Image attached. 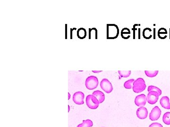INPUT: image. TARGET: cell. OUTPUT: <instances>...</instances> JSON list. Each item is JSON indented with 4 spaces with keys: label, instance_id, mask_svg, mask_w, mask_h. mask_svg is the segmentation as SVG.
I'll use <instances>...</instances> for the list:
<instances>
[{
    "label": "cell",
    "instance_id": "obj_3",
    "mask_svg": "<svg viewBox=\"0 0 170 127\" xmlns=\"http://www.w3.org/2000/svg\"><path fill=\"white\" fill-rule=\"evenodd\" d=\"M98 80L94 76H90L86 80L85 85L89 90H93L96 89L98 85Z\"/></svg>",
    "mask_w": 170,
    "mask_h": 127
},
{
    "label": "cell",
    "instance_id": "obj_6",
    "mask_svg": "<svg viewBox=\"0 0 170 127\" xmlns=\"http://www.w3.org/2000/svg\"><path fill=\"white\" fill-rule=\"evenodd\" d=\"M159 96V94L157 92L154 91L149 92L146 97V101L151 105H154L157 102Z\"/></svg>",
    "mask_w": 170,
    "mask_h": 127
},
{
    "label": "cell",
    "instance_id": "obj_25",
    "mask_svg": "<svg viewBox=\"0 0 170 127\" xmlns=\"http://www.w3.org/2000/svg\"><path fill=\"white\" fill-rule=\"evenodd\" d=\"M137 24H134V25H133V28H132V30H133V39H135L136 37V31L138 30V29L136 28V27L137 26Z\"/></svg>",
    "mask_w": 170,
    "mask_h": 127
},
{
    "label": "cell",
    "instance_id": "obj_12",
    "mask_svg": "<svg viewBox=\"0 0 170 127\" xmlns=\"http://www.w3.org/2000/svg\"><path fill=\"white\" fill-rule=\"evenodd\" d=\"M93 95L98 100L100 103H102L105 100V95L104 93L100 90H96L93 92Z\"/></svg>",
    "mask_w": 170,
    "mask_h": 127
},
{
    "label": "cell",
    "instance_id": "obj_22",
    "mask_svg": "<svg viewBox=\"0 0 170 127\" xmlns=\"http://www.w3.org/2000/svg\"><path fill=\"white\" fill-rule=\"evenodd\" d=\"M148 92H151V91H154V92H157L159 94V96H160L162 94V90L159 88L157 87L156 86H152V85L148 86Z\"/></svg>",
    "mask_w": 170,
    "mask_h": 127
},
{
    "label": "cell",
    "instance_id": "obj_19",
    "mask_svg": "<svg viewBox=\"0 0 170 127\" xmlns=\"http://www.w3.org/2000/svg\"><path fill=\"white\" fill-rule=\"evenodd\" d=\"M163 121L166 125H170V112H166L163 114Z\"/></svg>",
    "mask_w": 170,
    "mask_h": 127
},
{
    "label": "cell",
    "instance_id": "obj_17",
    "mask_svg": "<svg viewBox=\"0 0 170 127\" xmlns=\"http://www.w3.org/2000/svg\"><path fill=\"white\" fill-rule=\"evenodd\" d=\"M135 81V80L134 79H131L126 81L124 84V87L125 89H132L133 86V83Z\"/></svg>",
    "mask_w": 170,
    "mask_h": 127
},
{
    "label": "cell",
    "instance_id": "obj_4",
    "mask_svg": "<svg viewBox=\"0 0 170 127\" xmlns=\"http://www.w3.org/2000/svg\"><path fill=\"white\" fill-rule=\"evenodd\" d=\"M86 105L91 109H96L99 106V102L95 96L93 95H89L86 98Z\"/></svg>",
    "mask_w": 170,
    "mask_h": 127
},
{
    "label": "cell",
    "instance_id": "obj_20",
    "mask_svg": "<svg viewBox=\"0 0 170 127\" xmlns=\"http://www.w3.org/2000/svg\"><path fill=\"white\" fill-rule=\"evenodd\" d=\"M93 33V37L94 39H97V30L96 28H89V39H91Z\"/></svg>",
    "mask_w": 170,
    "mask_h": 127
},
{
    "label": "cell",
    "instance_id": "obj_27",
    "mask_svg": "<svg viewBox=\"0 0 170 127\" xmlns=\"http://www.w3.org/2000/svg\"><path fill=\"white\" fill-rule=\"evenodd\" d=\"M154 39H156V33H155V32H156V31H155V28H154Z\"/></svg>",
    "mask_w": 170,
    "mask_h": 127
},
{
    "label": "cell",
    "instance_id": "obj_7",
    "mask_svg": "<svg viewBox=\"0 0 170 127\" xmlns=\"http://www.w3.org/2000/svg\"><path fill=\"white\" fill-rule=\"evenodd\" d=\"M85 95L81 92H78L75 93L73 95V101L76 105H81L84 104V99Z\"/></svg>",
    "mask_w": 170,
    "mask_h": 127
},
{
    "label": "cell",
    "instance_id": "obj_26",
    "mask_svg": "<svg viewBox=\"0 0 170 127\" xmlns=\"http://www.w3.org/2000/svg\"><path fill=\"white\" fill-rule=\"evenodd\" d=\"M102 71H92L93 73H99L100 72H101Z\"/></svg>",
    "mask_w": 170,
    "mask_h": 127
},
{
    "label": "cell",
    "instance_id": "obj_13",
    "mask_svg": "<svg viewBox=\"0 0 170 127\" xmlns=\"http://www.w3.org/2000/svg\"><path fill=\"white\" fill-rule=\"evenodd\" d=\"M121 36L124 39H128L130 37V31L127 27L123 28L121 31Z\"/></svg>",
    "mask_w": 170,
    "mask_h": 127
},
{
    "label": "cell",
    "instance_id": "obj_24",
    "mask_svg": "<svg viewBox=\"0 0 170 127\" xmlns=\"http://www.w3.org/2000/svg\"><path fill=\"white\" fill-rule=\"evenodd\" d=\"M149 127H163V126L160 123L155 122V123H152L151 124L149 125Z\"/></svg>",
    "mask_w": 170,
    "mask_h": 127
},
{
    "label": "cell",
    "instance_id": "obj_21",
    "mask_svg": "<svg viewBox=\"0 0 170 127\" xmlns=\"http://www.w3.org/2000/svg\"><path fill=\"white\" fill-rule=\"evenodd\" d=\"M131 71H118V73L120 76L122 78H127L130 76Z\"/></svg>",
    "mask_w": 170,
    "mask_h": 127
},
{
    "label": "cell",
    "instance_id": "obj_5",
    "mask_svg": "<svg viewBox=\"0 0 170 127\" xmlns=\"http://www.w3.org/2000/svg\"><path fill=\"white\" fill-rule=\"evenodd\" d=\"M100 87L101 89L106 93H110L113 90V87L111 82L107 79L105 78L101 81L100 82Z\"/></svg>",
    "mask_w": 170,
    "mask_h": 127
},
{
    "label": "cell",
    "instance_id": "obj_9",
    "mask_svg": "<svg viewBox=\"0 0 170 127\" xmlns=\"http://www.w3.org/2000/svg\"><path fill=\"white\" fill-rule=\"evenodd\" d=\"M146 97L145 94H140L137 96L135 99V103L136 105L140 107H143L146 104Z\"/></svg>",
    "mask_w": 170,
    "mask_h": 127
},
{
    "label": "cell",
    "instance_id": "obj_15",
    "mask_svg": "<svg viewBox=\"0 0 170 127\" xmlns=\"http://www.w3.org/2000/svg\"><path fill=\"white\" fill-rule=\"evenodd\" d=\"M152 30L150 28H145L143 31V36L146 39H150L152 36Z\"/></svg>",
    "mask_w": 170,
    "mask_h": 127
},
{
    "label": "cell",
    "instance_id": "obj_16",
    "mask_svg": "<svg viewBox=\"0 0 170 127\" xmlns=\"http://www.w3.org/2000/svg\"><path fill=\"white\" fill-rule=\"evenodd\" d=\"M93 126L92 120L88 119L83 120V122L78 125L77 127H91Z\"/></svg>",
    "mask_w": 170,
    "mask_h": 127
},
{
    "label": "cell",
    "instance_id": "obj_8",
    "mask_svg": "<svg viewBox=\"0 0 170 127\" xmlns=\"http://www.w3.org/2000/svg\"><path fill=\"white\" fill-rule=\"evenodd\" d=\"M161 110L159 107L156 106L154 107L149 114V119L151 120H157L159 119L161 116Z\"/></svg>",
    "mask_w": 170,
    "mask_h": 127
},
{
    "label": "cell",
    "instance_id": "obj_30",
    "mask_svg": "<svg viewBox=\"0 0 170 127\" xmlns=\"http://www.w3.org/2000/svg\"></svg>",
    "mask_w": 170,
    "mask_h": 127
},
{
    "label": "cell",
    "instance_id": "obj_2",
    "mask_svg": "<svg viewBox=\"0 0 170 127\" xmlns=\"http://www.w3.org/2000/svg\"><path fill=\"white\" fill-rule=\"evenodd\" d=\"M146 87L144 80L142 78H138L133 83L132 90L134 92L139 93L145 90Z\"/></svg>",
    "mask_w": 170,
    "mask_h": 127
},
{
    "label": "cell",
    "instance_id": "obj_29",
    "mask_svg": "<svg viewBox=\"0 0 170 127\" xmlns=\"http://www.w3.org/2000/svg\"><path fill=\"white\" fill-rule=\"evenodd\" d=\"M68 107H69V110H68V112H69V109H70V108H69V106H68Z\"/></svg>",
    "mask_w": 170,
    "mask_h": 127
},
{
    "label": "cell",
    "instance_id": "obj_23",
    "mask_svg": "<svg viewBox=\"0 0 170 127\" xmlns=\"http://www.w3.org/2000/svg\"><path fill=\"white\" fill-rule=\"evenodd\" d=\"M158 71H145V73L148 77H150V78H153L155 77L157 75L158 73Z\"/></svg>",
    "mask_w": 170,
    "mask_h": 127
},
{
    "label": "cell",
    "instance_id": "obj_28",
    "mask_svg": "<svg viewBox=\"0 0 170 127\" xmlns=\"http://www.w3.org/2000/svg\"><path fill=\"white\" fill-rule=\"evenodd\" d=\"M68 100H69L70 99V98H71V95L69 94V93H68Z\"/></svg>",
    "mask_w": 170,
    "mask_h": 127
},
{
    "label": "cell",
    "instance_id": "obj_1",
    "mask_svg": "<svg viewBox=\"0 0 170 127\" xmlns=\"http://www.w3.org/2000/svg\"><path fill=\"white\" fill-rule=\"evenodd\" d=\"M106 33L107 39H115L118 37L120 30L118 25L115 24H107Z\"/></svg>",
    "mask_w": 170,
    "mask_h": 127
},
{
    "label": "cell",
    "instance_id": "obj_11",
    "mask_svg": "<svg viewBox=\"0 0 170 127\" xmlns=\"http://www.w3.org/2000/svg\"><path fill=\"white\" fill-rule=\"evenodd\" d=\"M160 103L163 108L170 109V99L167 96L163 97L160 100Z\"/></svg>",
    "mask_w": 170,
    "mask_h": 127
},
{
    "label": "cell",
    "instance_id": "obj_10",
    "mask_svg": "<svg viewBox=\"0 0 170 127\" xmlns=\"http://www.w3.org/2000/svg\"><path fill=\"white\" fill-rule=\"evenodd\" d=\"M136 114L137 117L140 119H145L148 117V111L146 107L144 106L140 107L138 109Z\"/></svg>",
    "mask_w": 170,
    "mask_h": 127
},
{
    "label": "cell",
    "instance_id": "obj_31",
    "mask_svg": "<svg viewBox=\"0 0 170 127\" xmlns=\"http://www.w3.org/2000/svg\"></svg>",
    "mask_w": 170,
    "mask_h": 127
},
{
    "label": "cell",
    "instance_id": "obj_14",
    "mask_svg": "<svg viewBox=\"0 0 170 127\" xmlns=\"http://www.w3.org/2000/svg\"><path fill=\"white\" fill-rule=\"evenodd\" d=\"M78 37L80 39H85L86 36V31L85 28H80L78 29L77 33Z\"/></svg>",
    "mask_w": 170,
    "mask_h": 127
},
{
    "label": "cell",
    "instance_id": "obj_18",
    "mask_svg": "<svg viewBox=\"0 0 170 127\" xmlns=\"http://www.w3.org/2000/svg\"><path fill=\"white\" fill-rule=\"evenodd\" d=\"M167 31L165 28L162 27L159 29L158 31V36L160 39H165V38L163 35H165V36H167Z\"/></svg>",
    "mask_w": 170,
    "mask_h": 127
}]
</instances>
